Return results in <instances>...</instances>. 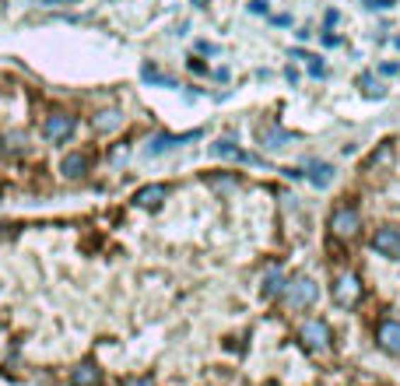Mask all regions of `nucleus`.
I'll list each match as a JSON object with an SVG mask.
<instances>
[{
    "mask_svg": "<svg viewBox=\"0 0 400 386\" xmlns=\"http://www.w3.org/2000/svg\"><path fill=\"white\" fill-rule=\"evenodd\" d=\"M327 228H330L334 239H344V242L358 239V232H362V214H358V207H355V204H337V207L330 211Z\"/></svg>",
    "mask_w": 400,
    "mask_h": 386,
    "instance_id": "nucleus-1",
    "label": "nucleus"
},
{
    "mask_svg": "<svg viewBox=\"0 0 400 386\" xmlns=\"http://www.w3.org/2000/svg\"><path fill=\"white\" fill-rule=\"evenodd\" d=\"M362 278L355 274V271H341L337 278H334V285H330V295H334V302L341 305V309H355L358 302H362Z\"/></svg>",
    "mask_w": 400,
    "mask_h": 386,
    "instance_id": "nucleus-2",
    "label": "nucleus"
},
{
    "mask_svg": "<svg viewBox=\"0 0 400 386\" xmlns=\"http://www.w3.org/2000/svg\"><path fill=\"white\" fill-rule=\"evenodd\" d=\"M299 341L309 348V351H330L334 344V334H330V323L327 320H302L299 323Z\"/></svg>",
    "mask_w": 400,
    "mask_h": 386,
    "instance_id": "nucleus-3",
    "label": "nucleus"
},
{
    "mask_svg": "<svg viewBox=\"0 0 400 386\" xmlns=\"http://www.w3.org/2000/svg\"><path fill=\"white\" fill-rule=\"evenodd\" d=\"M316 295H319L316 281L305 278V274L292 278V281H285V302H288L292 309H309V305L316 302Z\"/></svg>",
    "mask_w": 400,
    "mask_h": 386,
    "instance_id": "nucleus-4",
    "label": "nucleus"
},
{
    "mask_svg": "<svg viewBox=\"0 0 400 386\" xmlns=\"http://www.w3.org/2000/svg\"><path fill=\"white\" fill-rule=\"evenodd\" d=\"M74 127H78V119H74L71 112L57 109V112H49V116H46V123H42V134H46V141L60 144V141H67V137L74 134Z\"/></svg>",
    "mask_w": 400,
    "mask_h": 386,
    "instance_id": "nucleus-5",
    "label": "nucleus"
},
{
    "mask_svg": "<svg viewBox=\"0 0 400 386\" xmlns=\"http://www.w3.org/2000/svg\"><path fill=\"white\" fill-rule=\"evenodd\" d=\"M372 250L383 253V257H390V260H397L400 257V228H394V225L376 228V232H372Z\"/></svg>",
    "mask_w": 400,
    "mask_h": 386,
    "instance_id": "nucleus-6",
    "label": "nucleus"
},
{
    "mask_svg": "<svg viewBox=\"0 0 400 386\" xmlns=\"http://www.w3.org/2000/svg\"><path fill=\"white\" fill-rule=\"evenodd\" d=\"M376 344L387 351V355H397L400 358V323L397 320H383L376 327Z\"/></svg>",
    "mask_w": 400,
    "mask_h": 386,
    "instance_id": "nucleus-7",
    "label": "nucleus"
},
{
    "mask_svg": "<svg viewBox=\"0 0 400 386\" xmlns=\"http://www.w3.org/2000/svg\"><path fill=\"white\" fill-rule=\"evenodd\" d=\"M165 197H169V187H165V183H151V187H141V190L134 193V204L144 207V211H158V207L165 204Z\"/></svg>",
    "mask_w": 400,
    "mask_h": 386,
    "instance_id": "nucleus-8",
    "label": "nucleus"
},
{
    "mask_svg": "<svg viewBox=\"0 0 400 386\" xmlns=\"http://www.w3.org/2000/svg\"><path fill=\"white\" fill-rule=\"evenodd\" d=\"M257 137H260V148H267V151H278V148L292 144V134L281 130V127H274V123H260L257 127Z\"/></svg>",
    "mask_w": 400,
    "mask_h": 386,
    "instance_id": "nucleus-9",
    "label": "nucleus"
},
{
    "mask_svg": "<svg viewBox=\"0 0 400 386\" xmlns=\"http://www.w3.org/2000/svg\"><path fill=\"white\" fill-rule=\"evenodd\" d=\"M88 169H92V158H88L85 151H71V155L60 162V172H64V180H81Z\"/></svg>",
    "mask_w": 400,
    "mask_h": 386,
    "instance_id": "nucleus-10",
    "label": "nucleus"
},
{
    "mask_svg": "<svg viewBox=\"0 0 400 386\" xmlns=\"http://www.w3.org/2000/svg\"><path fill=\"white\" fill-rule=\"evenodd\" d=\"M200 130H190V134H158L151 144H148V155H162V151H169V148H180V144H187V141H197Z\"/></svg>",
    "mask_w": 400,
    "mask_h": 386,
    "instance_id": "nucleus-11",
    "label": "nucleus"
},
{
    "mask_svg": "<svg viewBox=\"0 0 400 386\" xmlns=\"http://www.w3.org/2000/svg\"><path fill=\"white\" fill-rule=\"evenodd\" d=\"M119 127H123V112L119 109H99L92 116V130L95 134H116Z\"/></svg>",
    "mask_w": 400,
    "mask_h": 386,
    "instance_id": "nucleus-12",
    "label": "nucleus"
},
{
    "mask_svg": "<svg viewBox=\"0 0 400 386\" xmlns=\"http://www.w3.org/2000/svg\"><path fill=\"white\" fill-rule=\"evenodd\" d=\"M102 369L95 362H81L74 373H71V386H102Z\"/></svg>",
    "mask_w": 400,
    "mask_h": 386,
    "instance_id": "nucleus-13",
    "label": "nucleus"
},
{
    "mask_svg": "<svg viewBox=\"0 0 400 386\" xmlns=\"http://www.w3.org/2000/svg\"><path fill=\"white\" fill-rule=\"evenodd\" d=\"M394 162V141L380 144V151H372V158L365 162V172H376V169H387Z\"/></svg>",
    "mask_w": 400,
    "mask_h": 386,
    "instance_id": "nucleus-14",
    "label": "nucleus"
},
{
    "mask_svg": "<svg viewBox=\"0 0 400 386\" xmlns=\"http://www.w3.org/2000/svg\"><path fill=\"white\" fill-rule=\"evenodd\" d=\"M25 151H28V137L21 130L4 134V155H25Z\"/></svg>",
    "mask_w": 400,
    "mask_h": 386,
    "instance_id": "nucleus-15",
    "label": "nucleus"
},
{
    "mask_svg": "<svg viewBox=\"0 0 400 386\" xmlns=\"http://www.w3.org/2000/svg\"><path fill=\"white\" fill-rule=\"evenodd\" d=\"M309 183H312V187H330V183H334V165H327V162L309 165Z\"/></svg>",
    "mask_w": 400,
    "mask_h": 386,
    "instance_id": "nucleus-16",
    "label": "nucleus"
},
{
    "mask_svg": "<svg viewBox=\"0 0 400 386\" xmlns=\"http://www.w3.org/2000/svg\"><path fill=\"white\" fill-rule=\"evenodd\" d=\"M211 151H214L218 158H239V162H253V158H249V155H242V151H239V148H235L232 141H218V144H214Z\"/></svg>",
    "mask_w": 400,
    "mask_h": 386,
    "instance_id": "nucleus-17",
    "label": "nucleus"
},
{
    "mask_svg": "<svg viewBox=\"0 0 400 386\" xmlns=\"http://www.w3.org/2000/svg\"><path fill=\"white\" fill-rule=\"evenodd\" d=\"M264 298H274V295H281V291H285V278H281V274H278V271H271V274H267V281H264Z\"/></svg>",
    "mask_w": 400,
    "mask_h": 386,
    "instance_id": "nucleus-18",
    "label": "nucleus"
},
{
    "mask_svg": "<svg viewBox=\"0 0 400 386\" xmlns=\"http://www.w3.org/2000/svg\"><path fill=\"white\" fill-rule=\"evenodd\" d=\"M211 187L218 193H228V190H235L239 187V176L235 172H225V176H211Z\"/></svg>",
    "mask_w": 400,
    "mask_h": 386,
    "instance_id": "nucleus-19",
    "label": "nucleus"
},
{
    "mask_svg": "<svg viewBox=\"0 0 400 386\" xmlns=\"http://www.w3.org/2000/svg\"><path fill=\"white\" fill-rule=\"evenodd\" d=\"M144 81H155V85H165V88H176V81H172V78H165V74H158L155 67H144Z\"/></svg>",
    "mask_w": 400,
    "mask_h": 386,
    "instance_id": "nucleus-20",
    "label": "nucleus"
},
{
    "mask_svg": "<svg viewBox=\"0 0 400 386\" xmlns=\"http://www.w3.org/2000/svg\"><path fill=\"white\" fill-rule=\"evenodd\" d=\"M249 11H253V14H267V4H264V0H253Z\"/></svg>",
    "mask_w": 400,
    "mask_h": 386,
    "instance_id": "nucleus-21",
    "label": "nucleus"
},
{
    "mask_svg": "<svg viewBox=\"0 0 400 386\" xmlns=\"http://www.w3.org/2000/svg\"><path fill=\"white\" fill-rule=\"evenodd\" d=\"M397 0H365V7H394Z\"/></svg>",
    "mask_w": 400,
    "mask_h": 386,
    "instance_id": "nucleus-22",
    "label": "nucleus"
},
{
    "mask_svg": "<svg viewBox=\"0 0 400 386\" xmlns=\"http://www.w3.org/2000/svg\"><path fill=\"white\" fill-rule=\"evenodd\" d=\"M380 71H383V74H397V71H400V64H383Z\"/></svg>",
    "mask_w": 400,
    "mask_h": 386,
    "instance_id": "nucleus-23",
    "label": "nucleus"
},
{
    "mask_svg": "<svg viewBox=\"0 0 400 386\" xmlns=\"http://www.w3.org/2000/svg\"><path fill=\"white\" fill-rule=\"evenodd\" d=\"M190 71H194V74H204V71H207V67H204V64H200V60H190Z\"/></svg>",
    "mask_w": 400,
    "mask_h": 386,
    "instance_id": "nucleus-24",
    "label": "nucleus"
},
{
    "mask_svg": "<svg viewBox=\"0 0 400 386\" xmlns=\"http://www.w3.org/2000/svg\"><path fill=\"white\" fill-rule=\"evenodd\" d=\"M127 386H151V380H130Z\"/></svg>",
    "mask_w": 400,
    "mask_h": 386,
    "instance_id": "nucleus-25",
    "label": "nucleus"
}]
</instances>
